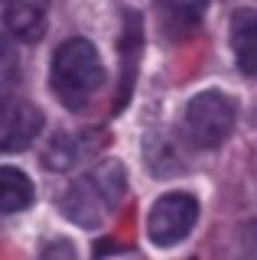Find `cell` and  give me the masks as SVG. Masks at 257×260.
<instances>
[{"mask_svg":"<svg viewBox=\"0 0 257 260\" xmlns=\"http://www.w3.org/2000/svg\"><path fill=\"white\" fill-rule=\"evenodd\" d=\"M127 195V169L117 159H104L78 176L59 195V211L78 228H101Z\"/></svg>","mask_w":257,"mask_h":260,"instance_id":"1","label":"cell"},{"mask_svg":"<svg viewBox=\"0 0 257 260\" xmlns=\"http://www.w3.org/2000/svg\"><path fill=\"white\" fill-rule=\"evenodd\" d=\"M52 91L69 111H85L104 85V62L88 39H66L52 55Z\"/></svg>","mask_w":257,"mask_h":260,"instance_id":"2","label":"cell"},{"mask_svg":"<svg viewBox=\"0 0 257 260\" xmlns=\"http://www.w3.org/2000/svg\"><path fill=\"white\" fill-rule=\"evenodd\" d=\"M235 117H238V104L231 94L224 91H202L189 101L186 108V134L196 140V146H221L228 140V134L235 130Z\"/></svg>","mask_w":257,"mask_h":260,"instance_id":"3","label":"cell"},{"mask_svg":"<svg viewBox=\"0 0 257 260\" xmlns=\"http://www.w3.org/2000/svg\"><path fill=\"white\" fill-rule=\"evenodd\" d=\"M199 221V202L189 192H166L150 205L147 238L156 247H176Z\"/></svg>","mask_w":257,"mask_h":260,"instance_id":"4","label":"cell"},{"mask_svg":"<svg viewBox=\"0 0 257 260\" xmlns=\"http://www.w3.org/2000/svg\"><path fill=\"white\" fill-rule=\"evenodd\" d=\"M43 114L36 104L0 94V153L26 150L43 134Z\"/></svg>","mask_w":257,"mask_h":260,"instance_id":"5","label":"cell"},{"mask_svg":"<svg viewBox=\"0 0 257 260\" xmlns=\"http://www.w3.org/2000/svg\"><path fill=\"white\" fill-rule=\"evenodd\" d=\"M108 143V134H98V130H69V134H55L49 146L43 153V166L52 169V173H66L75 162H82L88 156L101 150Z\"/></svg>","mask_w":257,"mask_h":260,"instance_id":"6","label":"cell"},{"mask_svg":"<svg viewBox=\"0 0 257 260\" xmlns=\"http://www.w3.org/2000/svg\"><path fill=\"white\" fill-rule=\"evenodd\" d=\"M140 49H143L140 16L134 10H127V26L120 32V88H117L114 111L127 108V98L134 91V75H137V65H140Z\"/></svg>","mask_w":257,"mask_h":260,"instance_id":"7","label":"cell"},{"mask_svg":"<svg viewBox=\"0 0 257 260\" xmlns=\"http://www.w3.org/2000/svg\"><path fill=\"white\" fill-rule=\"evenodd\" d=\"M231 52H235V62L244 75H257V10L251 7H241V10L231 13Z\"/></svg>","mask_w":257,"mask_h":260,"instance_id":"8","label":"cell"},{"mask_svg":"<svg viewBox=\"0 0 257 260\" xmlns=\"http://www.w3.org/2000/svg\"><path fill=\"white\" fill-rule=\"evenodd\" d=\"M33 182L17 166H0V215H17L33 205Z\"/></svg>","mask_w":257,"mask_h":260,"instance_id":"9","label":"cell"},{"mask_svg":"<svg viewBox=\"0 0 257 260\" xmlns=\"http://www.w3.org/2000/svg\"><path fill=\"white\" fill-rule=\"evenodd\" d=\"M4 26L20 43H39L46 32V10L36 4H10L4 7Z\"/></svg>","mask_w":257,"mask_h":260,"instance_id":"10","label":"cell"},{"mask_svg":"<svg viewBox=\"0 0 257 260\" xmlns=\"http://www.w3.org/2000/svg\"><path fill=\"white\" fill-rule=\"evenodd\" d=\"M205 16L202 4H163L159 7V26L170 39H186L199 29Z\"/></svg>","mask_w":257,"mask_h":260,"instance_id":"11","label":"cell"},{"mask_svg":"<svg viewBox=\"0 0 257 260\" xmlns=\"http://www.w3.org/2000/svg\"><path fill=\"white\" fill-rule=\"evenodd\" d=\"M238 260H257V221H244L235 231Z\"/></svg>","mask_w":257,"mask_h":260,"instance_id":"12","label":"cell"},{"mask_svg":"<svg viewBox=\"0 0 257 260\" xmlns=\"http://www.w3.org/2000/svg\"><path fill=\"white\" fill-rule=\"evenodd\" d=\"M17 75H20V59H17V52L10 49V43L0 36V85L13 81Z\"/></svg>","mask_w":257,"mask_h":260,"instance_id":"13","label":"cell"},{"mask_svg":"<svg viewBox=\"0 0 257 260\" xmlns=\"http://www.w3.org/2000/svg\"><path fill=\"white\" fill-rule=\"evenodd\" d=\"M39 260H78V250L72 241H49L43 244V250H39Z\"/></svg>","mask_w":257,"mask_h":260,"instance_id":"14","label":"cell"}]
</instances>
